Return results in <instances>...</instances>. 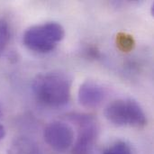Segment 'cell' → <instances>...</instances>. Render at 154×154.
<instances>
[{
  "label": "cell",
  "instance_id": "1",
  "mask_svg": "<svg viewBox=\"0 0 154 154\" xmlns=\"http://www.w3.org/2000/svg\"><path fill=\"white\" fill-rule=\"evenodd\" d=\"M71 87L72 78L61 71L39 74L32 84L36 99L50 107H60L68 104L70 99Z\"/></svg>",
  "mask_w": 154,
  "mask_h": 154
},
{
  "label": "cell",
  "instance_id": "2",
  "mask_svg": "<svg viewBox=\"0 0 154 154\" xmlns=\"http://www.w3.org/2000/svg\"><path fill=\"white\" fill-rule=\"evenodd\" d=\"M65 36L63 26L57 22H48L29 27L23 33V44L31 51L47 53L55 49Z\"/></svg>",
  "mask_w": 154,
  "mask_h": 154
},
{
  "label": "cell",
  "instance_id": "3",
  "mask_svg": "<svg viewBox=\"0 0 154 154\" xmlns=\"http://www.w3.org/2000/svg\"><path fill=\"white\" fill-rule=\"evenodd\" d=\"M106 118L117 126L143 127L147 125L146 115L134 99L120 98L112 101L105 110Z\"/></svg>",
  "mask_w": 154,
  "mask_h": 154
},
{
  "label": "cell",
  "instance_id": "4",
  "mask_svg": "<svg viewBox=\"0 0 154 154\" xmlns=\"http://www.w3.org/2000/svg\"><path fill=\"white\" fill-rule=\"evenodd\" d=\"M72 120L78 125V136L72 146V154H90L98 136V124L88 115L77 114Z\"/></svg>",
  "mask_w": 154,
  "mask_h": 154
},
{
  "label": "cell",
  "instance_id": "5",
  "mask_svg": "<svg viewBox=\"0 0 154 154\" xmlns=\"http://www.w3.org/2000/svg\"><path fill=\"white\" fill-rule=\"evenodd\" d=\"M43 138L45 143L52 150L57 152H64L73 146L75 134L69 125L64 122L55 121L45 127Z\"/></svg>",
  "mask_w": 154,
  "mask_h": 154
},
{
  "label": "cell",
  "instance_id": "6",
  "mask_svg": "<svg viewBox=\"0 0 154 154\" xmlns=\"http://www.w3.org/2000/svg\"><path fill=\"white\" fill-rule=\"evenodd\" d=\"M107 96L106 88L100 83L94 80H87L83 82L78 92L79 104L89 109L98 107Z\"/></svg>",
  "mask_w": 154,
  "mask_h": 154
},
{
  "label": "cell",
  "instance_id": "7",
  "mask_svg": "<svg viewBox=\"0 0 154 154\" xmlns=\"http://www.w3.org/2000/svg\"><path fill=\"white\" fill-rule=\"evenodd\" d=\"M13 154H41L38 149L30 142L21 140L15 142L12 148Z\"/></svg>",
  "mask_w": 154,
  "mask_h": 154
},
{
  "label": "cell",
  "instance_id": "8",
  "mask_svg": "<svg viewBox=\"0 0 154 154\" xmlns=\"http://www.w3.org/2000/svg\"><path fill=\"white\" fill-rule=\"evenodd\" d=\"M10 35H11V32H10V26L8 24V23L1 18L0 19V53H2L10 40Z\"/></svg>",
  "mask_w": 154,
  "mask_h": 154
},
{
  "label": "cell",
  "instance_id": "9",
  "mask_svg": "<svg viewBox=\"0 0 154 154\" xmlns=\"http://www.w3.org/2000/svg\"><path fill=\"white\" fill-rule=\"evenodd\" d=\"M116 43L118 48L122 51H130L134 47V40L133 36L126 33H119L116 38Z\"/></svg>",
  "mask_w": 154,
  "mask_h": 154
},
{
  "label": "cell",
  "instance_id": "10",
  "mask_svg": "<svg viewBox=\"0 0 154 154\" xmlns=\"http://www.w3.org/2000/svg\"><path fill=\"white\" fill-rule=\"evenodd\" d=\"M103 154H133L130 146L124 141H117L105 150Z\"/></svg>",
  "mask_w": 154,
  "mask_h": 154
},
{
  "label": "cell",
  "instance_id": "11",
  "mask_svg": "<svg viewBox=\"0 0 154 154\" xmlns=\"http://www.w3.org/2000/svg\"><path fill=\"white\" fill-rule=\"evenodd\" d=\"M5 136V129L3 125H0V141Z\"/></svg>",
  "mask_w": 154,
  "mask_h": 154
},
{
  "label": "cell",
  "instance_id": "12",
  "mask_svg": "<svg viewBox=\"0 0 154 154\" xmlns=\"http://www.w3.org/2000/svg\"><path fill=\"white\" fill-rule=\"evenodd\" d=\"M0 114H1V111H0Z\"/></svg>",
  "mask_w": 154,
  "mask_h": 154
}]
</instances>
